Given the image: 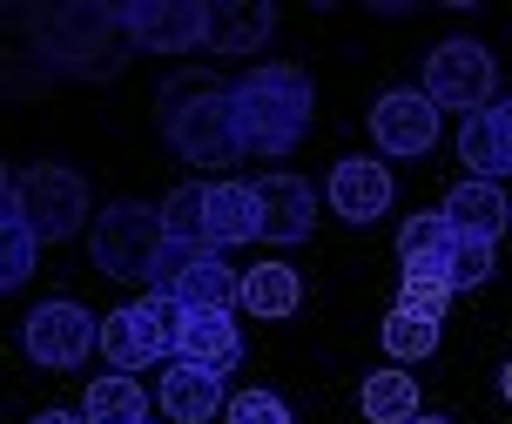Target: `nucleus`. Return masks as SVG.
I'll list each match as a JSON object with an SVG mask.
<instances>
[{
    "label": "nucleus",
    "instance_id": "f8f14e48",
    "mask_svg": "<svg viewBox=\"0 0 512 424\" xmlns=\"http://www.w3.org/2000/svg\"><path fill=\"white\" fill-rule=\"evenodd\" d=\"M256 216H263V243H304L317 209H310V182L297 175H256Z\"/></svg>",
    "mask_w": 512,
    "mask_h": 424
},
{
    "label": "nucleus",
    "instance_id": "9d476101",
    "mask_svg": "<svg viewBox=\"0 0 512 424\" xmlns=\"http://www.w3.org/2000/svg\"><path fill=\"white\" fill-rule=\"evenodd\" d=\"M122 27H128V48H149V54L209 48L203 0H135V7H122Z\"/></svg>",
    "mask_w": 512,
    "mask_h": 424
},
{
    "label": "nucleus",
    "instance_id": "dca6fc26",
    "mask_svg": "<svg viewBox=\"0 0 512 424\" xmlns=\"http://www.w3.org/2000/svg\"><path fill=\"white\" fill-rule=\"evenodd\" d=\"M459 155H465V169H472V182L512 175V128H506V115H499V101L459 122Z\"/></svg>",
    "mask_w": 512,
    "mask_h": 424
},
{
    "label": "nucleus",
    "instance_id": "7c9ffc66",
    "mask_svg": "<svg viewBox=\"0 0 512 424\" xmlns=\"http://www.w3.org/2000/svg\"><path fill=\"white\" fill-rule=\"evenodd\" d=\"M499 391H506V404H512V364H506V371H499Z\"/></svg>",
    "mask_w": 512,
    "mask_h": 424
},
{
    "label": "nucleus",
    "instance_id": "b1692460",
    "mask_svg": "<svg viewBox=\"0 0 512 424\" xmlns=\"http://www.w3.org/2000/svg\"><path fill=\"white\" fill-rule=\"evenodd\" d=\"M34 256H41V236H34L27 216L7 202V209H0V283H7V290H21L27 276H34Z\"/></svg>",
    "mask_w": 512,
    "mask_h": 424
},
{
    "label": "nucleus",
    "instance_id": "a878e982",
    "mask_svg": "<svg viewBox=\"0 0 512 424\" xmlns=\"http://www.w3.org/2000/svg\"><path fill=\"white\" fill-rule=\"evenodd\" d=\"M162 229H169V243H189V250H209V189H176V196L162 202Z\"/></svg>",
    "mask_w": 512,
    "mask_h": 424
},
{
    "label": "nucleus",
    "instance_id": "39448f33",
    "mask_svg": "<svg viewBox=\"0 0 512 424\" xmlns=\"http://www.w3.org/2000/svg\"><path fill=\"white\" fill-rule=\"evenodd\" d=\"M7 202L27 216V229L41 236V243H61V236H75L81 229V209H88V182L75 169H7Z\"/></svg>",
    "mask_w": 512,
    "mask_h": 424
},
{
    "label": "nucleus",
    "instance_id": "5701e85b",
    "mask_svg": "<svg viewBox=\"0 0 512 424\" xmlns=\"http://www.w3.org/2000/svg\"><path fill=\"white\" fill-rule=\"evenodd\" d=\"M364 418L371 424H411L418 418V384H411V371L364 377Z\"/></svg>",
    "mask_w": 512,
    "mask_h": 424
},
{
    "label": "nucleus",
    "instance_id": "2eb2a0df",
    "mask_svg": "<svg viewBox=\"0 0 512 424\" xmlns=\"http://www.w3.org/2000/svg\"><path fill=\"white\" fill-rule=\"evenodd\" d=\"M182 364H209V371H230L243 357V330L230 310H182V337H176Z\"/></svg>",
    "mask_w": 512,
    "mask_h": 424
},
{
    "label": "nucleus",
    "instance_id": "f257e3e1",
    "mask_svg": "<svg viewBox=\"0 0 512 424\" xmlns=\"http://www.w3.org/2000/svg\"><path fill=\"white\" fill-rule=\"evenodd\" d=\"M162 135L176 142L182 162H203V169H230L243 155V135H236V88L209 75H176L162 88Z\"/></svg>",
    "mask_w": 512,
    "mask_h": 424
},
{
    "label": "nucleus",
    "instance_id": "aec40b11",
    "mask_svg": "<svg viewBox=\"0 0 512 424\" xmlns=\"http://www.w3.org/2000/svg\"><path fill=\"white\" fill-rule=\"evenodd\" d=\"M81 418H88V424H149V398H142L135 377L115 371V377H95V384H88Z\"/></svg>",
    "mask_w": 512,
    "mask_h": 424
},
{
    "label": "nucleus",
    "instance_id": "423d86ee",
    "mask_svg": "<svg viewBox=\"0 0 512 424\" xmlns=\"http://www.w3.org/2000/svg\"><path fill=\"white\" fill-rule=\"evenodd\" d=\"M155 297H176L182 310H230L243 303V276L223 263L216 250H189V243H169L149 270Z\"/></svg>",
    "mask_w": 512,
    "mask_h": 424
},
{
    "label": "nucleus",
    "instance_id": "0eeeda50",
    "mask_svg": "<svg viewBox=\"0 0 512 424\" xmlns=\"http://www.w3.org/2000/svg\"><path fill=\"white\" fill-rule=\"evenodd\" d=\"M182 337V303L176 297H142L128 303V310H115V317H102V357L115 364V371H142L149 357H169Z\"/></svg>",
    "mask_w": 512,
    "mask_h": 424
},
{
    "label": "nucleus",
    "instance_id": "f03ea898",
    "mask_svg": "<svg viewBox=\"0 0 512 424\" xmlns=\"http://www.w3.org/2000/svg\"><path fill=\"white\" fill-rule=\"evenodd\" d=\"M310 75L290 61H263L256 75L236 81V135L243 155H290L310 128Z\"/></svg>",
    "mask_w": 512,
    "mask_h": 424
},
{
    "label": "nucleus",
    "instance_id": "2f4dec72",
    "mask_svg": "<svg viewBox=\"0 0 512 424\" xmlns=\"http://www.w3.org/2000/svg\"><path fill=\"white\" fill-rule=\"evenodd\" d=\"M499 115H506V128H512V101H499Z\"/></svg>",
    "mask_w": 512,
    "mask_h": 424
},
{
    "label": "nucleus",
    "instance_id": "20e7f679",
    "mask_svg": "<svg viewBox=\"0 0 512 424\" xmlns=\"http://www.w3.org/2000/svg\"><path fill=\"white\" fill-rule=\"evenodd\" d=\"M169 250V229H162V209H142V202H108L95 216V236H88V256L102 263V276H122V283H149L155 256Z\"/></svg>",
    "mask_w": 512,
    "mask_h": 424
},
{
    "label": "nucleus",
    "instance_id": "1a4fd4ad",
    "mask_svg": "<svg viewBox=\"0 0 512 424\" xmlns=\"http://www.w3.org/2000/svg\"><path fill=\"white\" fill-rule=\"evenodd\" d=\"M21 344L41 371H75L88 364V350H102V324L81 303H41V310H27Z\"/></svg>",
    "mask_w": 512,
    "mask_h": 424
},
{
    "label": "nucleus",
    "instance_id": "a211bd4d",
    "mask_svg": "<svg viewBox=\"0 0 512 424\" xmlns=\"http://www.w3.org/2000/svg\"><path fill=\"white\" fill-rule=\"evenodd\" d=\"M445 216H452L459 236H499V229L512 223V202L499 196V182H472V175H465L459 189L445 196Z\"/></svg>",
    "mask_w": 512,
    "mask_h": 424
},
{
    "label": "nucleus",
    "instance_id": "6ab92c4d",
    "mask_svg": "<svg viewBox=\"0 0 512 424\" xmlns=\"http://www.w3.org/2000/svg\"><path fill=\"white\" fill-rule=\"evenodd\" d=\"M270 27H277V14H270V7H250V0L209 7V48L216 54H256L270 41Z\"/></svg>",
    "mask_w": 512,
    "mask_h": 424
},
{
    "label": "nucleus",
    "instance_id": "cd10ccee",
    "mask_svg": "<svg viewBox=\"0 0 512 424\" xmlns=\"http://www.w3.org/2000/svg\"><path fill=\"white\" fill-rule=\"evenodd\" d=\"M492 270H499V256H492V236H459V243H452V256H445V276H452L459 290L486 283Z\"/></svg>",
    "mask_w": 512,
    "mask_h": 424
},
{
    "label": "nucleus",
    "instance_id": "9b49d317",
    "mask_svg": "<svg viewBox=\"0 0 512 424\" xmlns=\"http://www.w3.org/2000/svg\"><path fill=\"white\" fill-rule=\"evenodd\" d=\"M438 108L432 95H418V88H391V95L371 108V142L384 155H425L438 142Z\"/></svg>",
    "mask_w": 512,
    "mask_h": 424
},
{
    "label": "nucleus",
    "instance_id": "412c9836",
    "mask_svg": "<svg viewBox=\"0 0 512 424\" xmlns=\"http://www.w3.org/2000/svg\"><path fill=\"white\" fill-rule=\"evenodd\" d=\"M297 297H304V283H297L290 263H256V270L243 276V310H250V317H290Z\"/></svg>",
    "mask_w": 512,
    "mask_h": 424
},
{
    "label": "nucleus",
    "instance_id": "393cba45",
    "mask_svg": "<svg viewBox=\"0 0 512 424\" xmlns=\"http://www.w3.org/2000/svg\"><path fill=\"white\" fill-rule=\"evenodd\" d=\"M438 350V317H425V310H391L384 317V357H398V364H418V357H432Z\"/></svg>",
    "mask_w": 512,
    "mask_h": 424
},
{
    "label": "nucleus",
    "instance_id": "4be33fe9",
    "mask_svg": "<svg viewBox=\"0 0 512 424\" xmlns=\"http://www.w3.org/2000/svg\"><path fill=\"white\" fill-rule=\"evenodd\" d=\"M452 243H459V229H452V216H445V209L411 216V223L398 229V256H405V270H418V263H438V270H445Z\"/></svg>",
    "mask_w": 512,
    "mask_h": 424
},
{
    "label": "nucleus",
    "instance_id": "473e14b6",
    "mask_svg": "<svg viewBox=\"0 0 512 424\" xmlns=\"http://www.w3.org/2000/svg\"><path fill=\"white\" fill-rule=\"evenodd\" d=\"M411 424H445V418H411Z\"/></svg>",
    "mask_w": 512,
    "mask_h": 424
},
{
    "label": "nucleus",
    "instance_id": "c756f323",
    "mask_svg": "<svg viewBox=\"0 0 512 424\" xmlns=\"http://www.w3.org/2000/svg\"><path fill=\"white\" fill-rule=\"evenodd\" d=\"M41 424H88V418H75V411H48Z\"/></svg>",
    "mask_w": 512,
    "mask_h": 424
},
{
    "label": "nucleus",
    "instance_id": "4468645a",
    "mask_svg": "<svg viewBox=\"0 0 512 424\" xmlns=\"http://www.w3.org/2000/svg\"><path fill=\"white\" fill-rule=\"evenodd\" d=\"M162 411L176 424H209L216 411H230V384L209 364H176V371L162 377Z\"/></svg>",
    "mask_w": 512,
    "mask_h": 424
},
{
    "label": "nucleus",
    "instance_id": "f3484780",
    "mask_svg": "<svg viewBox=\"0 0 512 424\" xmlns=\"http://www.w3.org/2000/svg\"><path fill=\"white\" fill-rule=\"evenodd\" d=\"M250 236H263L256 182H209V250H230V243H250Z\"/></svg>",
    "mask_w": 512,
    "mask_h": 424
},
{
    "label": "nucleus",
    "instance_id": "bb28decb",
    "mask_svg": "<svg viewBox=\"0 0 512 424\" xmlns=\"http://www.w3.org/2000/svg\"><path fill=\"white\" fill-rule=\"evenodd\" d=\"M459 297V283L438 270V263H418V270H405V290H398V303L405 310H425V317H445V303Z\"/></svg>",
    "mask_w": 512,
    "mask_h": 424
},
{
    "label": "nucleus",
    "instance_id": "6e6552de",
    "mask_svg": "<svg viewBox=\"0 0 512 424\" xmlns=\"http://www.w3.org/2000/svg\"><path fill=\"white\" fill-rule=\"evenodd\" d=\"M492 88H499V68L479 41H438L432 61H425V95L438 108L479 115V108H492Z\"/></svg>",
    "mask_w": 512,
    "mask_h": 424
},
{
    "label": "nucleus",
    "instance_id": "ddd939ff",
    "mask_svg": "<svg viewBox=\"0 0 512 424\" xmlns=\"http://www.w3.org/2000/svg\"><path fill=\"white\" fill-rule=\"evenodd\" d=\"M331 209L344 216V223H378L384 209H391V169L371 162V155L337 162L331 169Z\"/></svg>",
    "mask_w": 512,
    "mask_h": 424
},
{
    "label": "nucleus",
    "instance_id": "7ed1b4c3",
    "mask_svg": "<svg viewBox=\"0 0 512 424\" xmlns=\"http://www.w3.org/2000/svg\"><path fill=\"white\" fill-rule=\"evenodd\" d=\"M122 7H54L41 14V41L48 61H61L68 75H115L122 68Z\"/></svg>",
    "mask_w": 512,
    "mask_h": 424
},
{
    "label": "nucleus",
    "instance_id": "c85d7f7f",
    "mask_svg": "<svg viewBox=\"0 0 512 424\" xmlns=\"http://www.w3.org/2000/svg\"><path fill=\"white\" fill-rule=\"evenodd\" d=\"M230 424H290V404L270 391H243V398H230Z\"/></svg>",
    "mask_w": 512,
    "mask_h": 424
}]
</instances>
